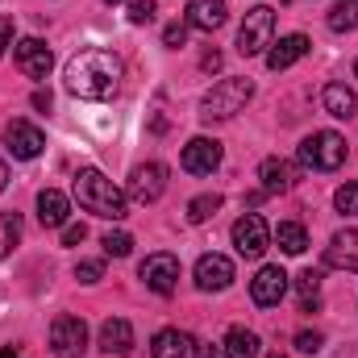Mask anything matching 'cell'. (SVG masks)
Wrapping results in <instances>:
<instances>
[{"instance_id": "6da1fadb", "label": "cell", "mask_w": 358, "mask_h": 358, "mask_svg": "<svg viewBox=\"0 0 358 358\" xmlns=\"http://www.w3.org/2000/svg\"><path fill=\"white\" fill-rule=\"evenodd\" d=\"M63 84L80 100H108L121 88V59L113 50H104V46H84V50H76L67 59Z\"/></svg>"}, {"instance_id": "7a4b0ae2", "label": "cell", "mask_w": 358, "mask_h": 358, "mask_svg": "<svg viewBox=\"0 0 358 358\" xmlns=\"http://www.w3.org/2000/svg\"><path fill=\"white\" fill-rule=\"evenodd\" d=\"M76 200H80L84 213L104 217V221H121L129 213V196L104 171H96V167H80V176H76Z\"/></svg>"}, {"instance_id": "3957f363", "label": "cell", "mask_w": 358, "mask_h": 358, "mask_svg": "<svg viewBox=\"0 0 358 358\" xmlns=\"http://www.w3.org/2000/svg\"><path fill=\"white\" fill-rule=\"evenodd\" d=\"M250 96H255V80L229 76V80H221V84L208 88V96L200 100V117L204 121H229V117H238L250 104Z\"/></svg>"}, {"instance_id": "277c9868", "label": "cell", "mask_w": 358, "mask_h": 358, "mask_svg": "<svg viewBox=\"0 0 358 358\" xmlns=\"http://www.w3.org/2000/svg\"><path fill=\"white\" fill-rule=\"evenodd\" d=\"M346 163V138L334 129H317L300 142V167L308 171H338Z\"/></svg>"}, {"instance_id": "5b68a950", "label": "cell", "mask_w": 358, "mask_h": 358, "mask_svg": "<svg viewBox=\"0 0 358 358\" xmlns=\"http://www.w3.org/2000/svg\"><path fill=\"white\" fill-rule=\"evenodd\" d=\"M271 42H275V8L271 4H255L238 29V55L255 59V55H267Z\"/></svg>"}, {"instance_id": "8992f818", "label": "cell", "mask_w": 358, "mask_h": 358, "mask_svg": "<svg viewBox=\"0 0 358 358\" xmlns=\"http://www.w3.org/2000/svg\"><path fill=\"white\" fill-rule=\"evenodd\" d=\"M234 246H238V255L242 259H263L271 246V225L259 217V213H246V217H238L234 221Z\"/></svg>"}, {"instance_id": "52a82bcc", "label": "cell", "mask_w": 358, "mask_h": 358, "mask_svg": "<svg viewBox=\"0 0 358 358\" xmlns=\"http://www.w3.org/2000/svg\"><path fill=\"white\" fill-rule=\"evenodd\" d=\"M163 192H167V167H163V163H138V167L129 171L125 196H129L134 204H155Z\"/></svg>"}, {"instance_id": "ba28073f", "label": "cell", "mask_w": 358, "mask_h": 358, "mask_svg": "<svg viewBox=\"0 0 358 358\" xmlns=\"http://www.w3.org/2000/svg\"><path fill=\"white\" fill-rule=\"evenodd\" d=\"M138 279L155 292V296H171L179 283V259L176 255H167V250H159V255H146V263L138 267Z\"/></svg>"}, {"instance_id": "9c48e42d", "label": "cell", "mask_w": 358, "mask_h": 358, "mask_svg": "<svg viewBox=\"0 0 358 358\" xmlns=\"http://www.w3.org/2000/svg\"><path fill=\"white\" fill-rule=\"evenodd\" d=\"M50 350L59 358H80L88 350V325L84 317H55L50 325Z\"/></svg>"}, {"instance_id": "30bf717a", "label": "cell", "mask_w": 358, "mask_h": 358, "mask_svg": "<svg viewBox=\"0 0 358 358\" xmlns=\"http://www.w3.org/2000/svg\"><path fill=\"white\" fill-rule=\"evenodd\" d=\"M13 59H17L21 76H29V80H46L50 67H55V55H50V46L42 38H21L17 50H13Z\"/></svg>"}, {"instance_id": "8fae6325", "label": "cell", "mask_w": 358, "mask_h": 358, "mask_svg": "<svg viewBox=\"0 0 358 358\" xmlns=\"http://www.w3.org/2000/svg\"><path fill=\"white\" fill-rule=\"evenodd\" d=\"M179 163H183V171H192V176H213V171L221 167V142L200 134V138H192V142L183 146Z\"/></svg>"}, {"instance_id": "7c38bea8", "label": "cell", "mask_w": 358, "mask_h": 358, "mask_svg": "<svg viewBox=\"0 0 358 358\" xmlns=\"http://www.w3.org/2000/svg\"><path fill=\"white\" fill-rule=\"evenodd\" d=\"M283 296H287V271L279 267V263L259 267V275L250 279V300H255L259 308H275Z\"/></svg>"}, {"instance_id": "4fadbf2b", "label": "cell", "mask_w": 358, "mask_h": 358, "mask_svg": "<svg viewBox=\"0 0 358 358\" xmlns=\"http://www.w3.org/2000/svg\"><path fill=\"white\" fill-rule=\"evenodd\" d=\"M4 142L13 150V159H38L46 150V134L29 121H8L4 125Z\"/></svg>"}, {"instance_id": "5bb4252c", "label": "cell", "mask_w": 358, "mask_h": 358, "mask_svg": "<svg viewBox=\"0 0 358 358\" xmlns=\"http://www.w3.org/2000/svg\"><path fill=\"white\" fill-rule=\"evenodd\" d=\"M225 17H229V4H225V0H187V8H183L187 29H200V34L221 29Z\"/></svg>"}, {"instance_id": "9a60e30c", "label": "cell", "mask_w": 358, "mask_h": 358, "mask_svg": "<svg viewBox=\"0 0 358 358\" xmlns=\"http://www.w3.org/2000/svg\"><path fill=\"white\" fill-rule=\"evenodd\" d=\"M234 283V263L225 255H200L196 263V287L200 292H225Z\"/></svg>"}, {"instance_id": "2e32d148", "label": "cell", "mask_w": 358, "mask_h": 358, "mask_svg": "<svg viewBox=\"0 0 358 358\" xmlns=\"http://www.w3.org/2000/svg\"><path fill=\"white\" fill-rule=\"evenodd\" d=\"M196 338L187 329H159L155 342H150V355L155 358H196Z\"/></svg>"}, {"instance_id": "e0dca14e", "label": "cell", "mask_w": 358, "mask_h": 358, "mask_svg": "<svg viewBox=\"0 0 358 358\" xmlns=\"http://www.w3.org/2000/svg\"><path fill=\"white\" fill-rule=\"evenodd\" d=\"M325 263L334 271H358V229H342L325 246Z\"/></svg>"}, {"instance_id": "ac0fdd59", "label": "cell", "mask_w": 358, "mask_h": 358, "mask_svg": "<svg viewBox=\"0 0 358 358\" xmlns=\"http://www.w3.org/2000/svg\"><path fill=\"white\" fill-rule=\"evenodd\" d=\"M308 38L304 34H287V38H279V42H271V50H267V67L271 71H287L292 63H300L304 55H308Z\"/></svg>"}, {"instance_id": "d6986e66", "label": "cell", "mask_w": 358, "mask_h": 358, "mask_svg": "<svg viewBox=\"0 0 358 358\" xmlns=\"http://www.w3.org/2000/svg\"><path fill=\"white\" fill-rule=\"evenodd\" d=\"M67 217H71V200L59 187L38 192V221H42V229H63Z\"/></svg>"}, {"instance_id": "ffe728a7", "label": "cell", "mask_w": 358, "mask_h": 358, "mask_svg": "<svg viewBox=\"0 0 358 358\" xmlns=\"http://www.w3.org/2000/svg\"><path fill=\"white\" fill-rule=\"evenodd\" d=\"M96 346H100L104 355H129V350H134V325H129L125 317H108V321L100 325Z\"/></svg>"}, {"instance_id": "44dd1931", "label": "cell", "mask_w": 358, "mask_h": 358, "mask_svg": "<svg viewBox=\"0 0 358 358\" xmlns=\"http://www.w3.org/2000/svg\"><path fill=\"white\" fill-rule=\"evenodd\" d=\"M259 179H263V192H267V196H279V192H292L296 167H292L287 159H263V163H259Z\"/></svg>"}, {"instance_id": "7402d4cb", "label": "cell", "mask_w": 358, "mask_h": 358, "mask_svg": "<svg viewBox=\"0 0 358 358\" xmlns=\"http://www.w3.org/2000/svg\"><path fill=\"white\" fill-rule=\"evenodd\" d=\"M225 355L229 358H263V342H259V334L255 329H246V325H234L229 334H225Z\"/></svg>"}, {"instance_id": "603a6c76", "label": "cell", "mask_w": 358, "mask_h": 358, "mask_svg": "<svg viewBox=\"0 0 358 358\" xmlns=\"http://www.w3.org/2000/svg\"><path fill=\"white\" fill-rule=\"evenodd\" d=\"M321 104H325V113H329V117H355L358 96H355V88H346V84H325Z\"/></svg>"}, {"instance_id": "cb8c5ba5", "label": "cell", "mask_w": 358, "mask_h": 358, "mask_svg": "<svg viewBox=\"0 0 358 358\" xmlns=\"http://www.w3.org/2000/svg\"><path fill=\"white\" fill-rule=\"evenodd\" d=\"M271 242H279L283 255H304V250H308V234H304V225H296V221L275 225V229H271Z\"/></svg>"}, {"instance_id": "d4e9b609", "label": "cell", "mask_w": 358, "mask_h": 358, "mask_svg": "<svg viewBox=\"0 0 358 358\" xmlns=\"http://www.w3.org/2000/svg\"><path fill=\"white\" fill-rule=\"evenodd\" d=\"M296 292H300V308L317 313V304H321V271H300L296 275Z\"/></svg>"}, {"instance_id": "484cf974", "label": "cell", "mask_w": 358, "mask_h": 358, "mask_svg": "<svg viewBox=\"0 0 358 358\" xmlns=\"http://www.w3.org/2000/svg\"><path fill=\"white\" fill-rule=\"evenodd\" d=\"M329 29H334V34L358 29V0H338V4L329 8Z\"/></svg>"}, {"instance_id": "4316f807", "label": "cell", "mask_w": 358, "mask_h": 358, "mask_svg": "<svg viewBox=\"0 0 358 358\" xmlns=\"http://www.w3.org/2000/svg\"><path fill=\"white\" fill-rule=\"evenodd\" d=\"M217 208H221V196H217V192H204V196L187 200V221H192V225H204L208 217H217Z\"/></svg>"}, {"instance_id": "83f0119b", "label": "cell", "mask_w": 358, "mask_h": 358, "mask_svg": "<svg viewBox=\"0 0 358 358\" xmlns=\"http://www.w3.org/2000/svg\"><path fill=\"white\" fill-rule=\"evenodd\" d=\"M21 242V217L17 213H0V259H8Z\"/></svg>"}, {"instance_id": "f1b7e54d", "label": "cell", "mask_w": 358, "mask_h": 358, "mask_svg": "<svg viewBox=\"0 0 358 358\" xmlns=\"http://www.w3.org/2000/svg\"><path fill=\"white\" fill-rule=\"evenodd\" d=\"M100 246H104V255H108V259H125V255L134 250V238H129L125 229H108V234L100 238Z\"/></svg>"}, {"instance_id": "f546056e", "label": "cell", "mask_w": 358, "mask_h": 358, "mask_svg": "<svg viewBox=\"0 0 358 358\" xmlns=\"http://www.w3.org/2000/svg\"><path fill=\"white\" fill-rule=\"evenodd\" d=\"M334 204H338V213H342V217H358V179L342 183V187L334 192Z\"/></svg>"}, {"instance_id": "4dcf8cb0", "label": "cell", "mask_w": 358, "mask_h": 358, "mask_svg": "<svg viewBox=\"0 0 358 358\" xmlns=\"http://www.w3.org/2000/svg\"><path fill=\"white\" fill-rule=\"evenodd\" d=\"M155 13H159L155 0H129V21H134V25H150Z\"/></svg>"}, {"instance_id": "1f68e13d", "label": "cell", "mask_w": 358, "mask_h": 358, "mask_svg": "<svg viewBox=\"0 0 358 358\" xmlns=\"http://www.w3.org/2000/svg\"><path fill=\"white\" fill-rule=\"evenodd\" d=\"M76 279H80V283H100V279H104V263H100V259H80V263H76Z\"/></svg>"}, {"instance_id": "d6a6232c", "label": "cell", "mask_w": 358, "mask_h": 358, "mask_svg": "<svg viewBox=\"0 0 358 358\" xmlns=\"http://www.w3.org/2000/svg\"><path fill=\"white\" fill-rule=\"evenodd\" d=\"M321 346H325V338H321L317 329H300V334H296V350H300V355H317Z\"/></svg>"}, {"instance_id": "836d02e7", "label": "cell", "mask_w": 358, "mask_h": 358, "mask_svg": "<svg viewBox=\"0 0 358 358\" xmlns=\"http://www.w3.org/2000/svg\"><path fill=\"white\" fill-rule=\"evenodd\" d=\"M187 42V21H171L167 29H163V46H171V50H179Z\"/></svg>"}, {"instance_id": "e575fe53", "label": "cell", "mask_w": 358, "mask_h": 358, "mask_svg": "<svg viewBox=\"0 0 358 358\" xmlns=\"http://www.w3.org/2000/svg\"><path fill=\"white\" fill-rule=\"evenodd\" d=\"M88 238V229L84 225H63V246H80Z\"/></svg>"}, {"instance_id": "d590c367", "label": "cell", "mask_w": 358, "mask_h": 358, "mask_svg": "<svg viewBox=\"0 0 358 358\" xmlns=\"http://www.w3.org/2000/svg\"><path fill=\"white\" fill-rule=\"evenodd\" d=\"M8 42H13V17H0V55H4Z\"/></svg>"}, {"instance_id": "8d00e7d4", "label": "cell", "mask_w": 358, "mask_h": 358, "mask_svg": "<svg viewBox=\"0 0 358 358\" xmlns=\"http://www.w3.org/2000/svg\"><path fill=\"white\" fill-rule=\"evenodd\" d=\"M200 67H204V71H221V50H208V55L200 59Z\"/></svg>"}, {"instance_id": "74e56055", "label": "cell", "mask_w": 358, "mask_h": 358, "mask_svg": "<svg viewBox=\"0 0 358 358\" xmlns=\"http://www.w3.org/2000/svg\"><path fill=\"white\" fill-rule=\"evenodd\" d=\"M34 108H50V92H46V88L34 92Z\"/></svg>"}, {"instance_id": "f35d334b", "label": "cell", "mask_w": 358, "mask_h": 358, "mask_svg": "<svg viewBox=\"0 0 358 358\" xmlns=\"http://www.w3.org/2000/svg\"><path fill=\"white\" fill-rule=\"evenodd\" d=\"M204 358H229V355H225V346H204Z\"/></svg>"}, {"instance_id": "ab89813d", "label": "cell", "mask_w": 358, "mask_h": 358, "mask_svg": "<svg viewBox=\"0 0 358 358\" xmlns=\"http://www.w3.org/2000/svg\"><path fill=\"white\" fill-rule=\"evenodd\" d=\"M8 187V167H4V159H0V192Z\"/></svg>"}, {"instance_id": "60d3db41", "label": "cell", "mask_w": 358, "mask_h": 358, "mask_svg": "<svg viewBox=\"0 0 358 358\" xmlns=\"http://www.w3.org/2000/svg\"><path fill=\"white\" fill-rule=\"evenodd\" d=\"M0 358H21L17 350H0Z\"/></svg>"}, {"instance_id": "b9f144b4", "label": "cell", "mask_w": 358, "mask_h": 358, "mask_svg": "<svg viewBox=\"0 0 358 358\" xmlns=\"http://www.w3.org/2000/svg\"><path fill=\"white\" fill-rule=\"evenodd\" d=\"M355 80H358V59H355Z\"/></svg>"}, {"instance_id": "7bdbcfd3", "label": "cell", "mask_w": 358, "mask_h": 358, "mask_svg": "<svg viewBox=\"0 0 358 358\" xmlns=\"http://www.w3.org/2000/svg\"><path fill=\"white\" fill-rule=\"evenodd\" d=\"M108 4H117V0H108Z\"/></svg>"}, {"instance_id": "ee69618b", "label": "cell", "mask_w": 358, "mask_h": 358, "mask_svg": "<svg viewBox=\"0 0 358 358\" xmlns=\"http://www.w3.org/2000/svg\"><path fill=\"white\" fill-rule=\"evenodd\" d=\"M271 358H279V355H271Z\"/></svg>"}]
</instances>
